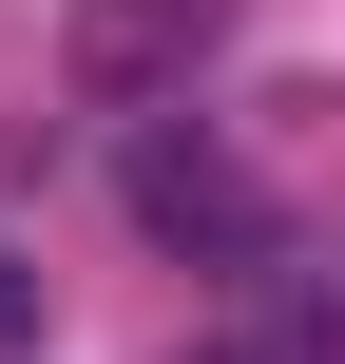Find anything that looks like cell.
Instances as JSON below:
<instances>
[{
  "mask_svg": "<svg viewBox=\"0 0 345 364\" xmlns=\"http://www.w3.org/2000/svg\"><path fill=\"white\" fill-rule=\"evenodd\" d=\"M0 364H38V269L0 250Z\"/></svg>",
  "mask_w": 345,
  "mask_h": 364,
  "instance_id": "obj_1",
  "label": "cell"
}]
</instances>
